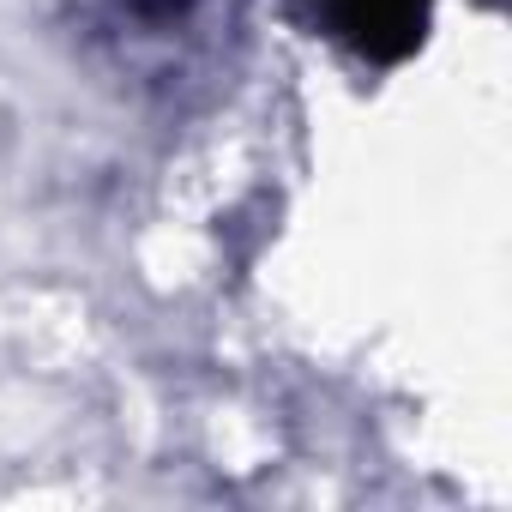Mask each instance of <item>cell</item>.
<instances>
[{
    "label": "cell",
    "instance_id": "1",
    "mask_svg": "<svg viewBox=\"0 0 512 512\" xmlns=\"http://www.w3.org/2000/svg\"><path fill=\"white\" fill-rule=\"evenodd\" d=\"M338 25L362 49L392 55L386 49V31H398V49H410L422 37V0H338Z\"/></svg>",
    "mask_w": 512,
    "mask_h": 512
}]
</instances>
